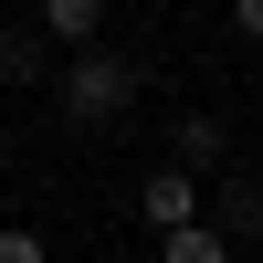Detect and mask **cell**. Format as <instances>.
I'll return each mask as SVG.
<instances>
[{
	"instance_id": "obj_1",
	"label": "cell",
	"mask_w": 263,
	"mask_h": 263,
	"mask_svg": "<svg viewBox=\"0 0 263 263\" xmlns=\"http://www.w3.org/2000/svg\"><path fill=\"white\" fill-rule=\"evenodd\" d=\"M63 116L84 126V137H105V126H126V105H137V63L126 53H95V42H74V63L53 74Z\"/></svg>"
},
{
	"instance_id": "obj_2",
	"label": "cell",
	"mask_w": 263,
	"mask_h": 263,
	"mask_svg": "<svg viewBox=\"0 0 263 263\" xmlns=\"http://www.w3.org/2000/svg\"><path fill=\"white\" fill-rule=\"evenodd\" d=\"M242 242H232L221 221H200V211H190V221H158V263H232Z\"/></svg>"
},
{
	"instance_id": "obj_3",
	"label": "cell",
	"mask_w": 263,
	"mask_h": 263,
	"mask_svg": "<svg viewBox=\"0 0 263 263\" xmlns=\"http://www.w3.org/2000/svg\"><path fill=\"white\" fill-rule=\"evenodd\" d=\"M200 200H211V190H200V168H190V158H168L158 179L137 190V211H147V221H190V211H200Z\"/></svg>"
},
{
	"instance_id": "obj_4",
	"label": "cell",
	"mask_w": 263,
	"mask_h": 263,
	"mask_svg": "<svg viewBox=\"0 0 263 263\" xmlns=\"http://www.w3.org/2000/svg\"><path fill=\"white\" fill-rule=\"evenodd\" d=\"M0 84H53V32H11V21H0Z\"/></svg>"
},
{
	"instance_id": "obj_5",
	"label": "cell",
	"mask_w": 263,
	"mask_h": 263,
	"mask_svg": "<svg viewBox=\"0 0 263 263\" xmlns=\"http://www.w3.org/2000/svg\"><path fill=\"white\" fill-rule=\"evenodd\" d=\"M168 158H190V168H221V158H232V126H221V116H179Z\"/></svg>"
},
{
	"instance_id": "obj_6",
	"label": "cell",
	"mask_w": 263,
	"mask_h": 263,
	"mask_svg": "<svg viewBox=\"0 0 263 263\" xmlns=\"http://www.w3.org/2000/svg\"><path fill=\"white\" fill-rule=\"evenodd\" d=\"M42 32L53 42H95L105 32V0H42Z\"/></svg>"
},
{
	"instance_id": "obj_7",
	"label": "cell",
	"mask_w": 263,
	"mask_h": 263,
	"mask_svg": "<svg viewBox=\"0 0 263 263\" xmlns=\"http://www.w3.org/2000/svg\"><path fill=\"white\" fill-rule=\"evenodd\" d=\"M221 232H232V242H263V190H253V179L221 190Z\"/></svg>"
},
{
	"instance_id": "obj_8",
	"label": "cell",
	"mask_w": 263,
	"mask_h": 263,
	"mask_svg": "<svg viewBox=\"0 0 263 263\" xmlns=\"http://www.w3.org/2000/svg\"><path fill=\"white\" fill-rule=\"evenodd\" d=\"M53 242H42V232H21V221H0V263H42Z\"/></svg>"
},
{
	"instance_id": "obj_9",
	"label": "cell",
	"mask_w": 263,
	"mask_h": 263,
	"mask_svg": "<svg viewBox=\"0 0 263 263\" xmlns=\"http://www.w3.org/2000/svg\"><path fill=\"white\" fill-rule=\"evenodd\" d=\"M232 32H253V42H263V0H232Z\"/></svg>"
}]
</instances>
